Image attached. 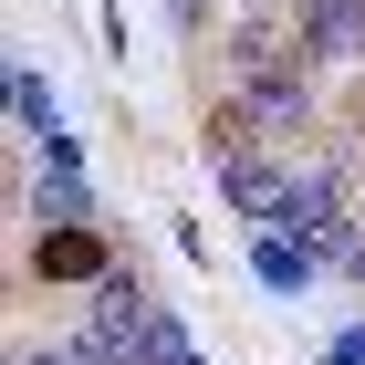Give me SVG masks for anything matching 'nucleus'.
I'll return each mask as SVG.
<instances>
[{"instance_id":"nucleus-9","label":"nucleus","mask_w":365,"mask_h":365,"mask_svg":"<svg viewBox=\"0 0 365 365\" xmlns=\"http://www.w3.org/2000/svg\"><path fill=\"white\" fill-rule=\"evenodd\" d=\"M334 365H365V324H344V334H334Z\"/></svg>"},{"instance_id":"nucleus-1","label":"nucleus","mask_w":365,"mask_h":365,"mask_svg":"<svg viewBox=\"0 0 365 365\" xmlns=\"http://www.w3.org/2000/svg\"><path fill=\"white\" fill-rule=\"evenodd\" d=\"M146 324H157V303H146L125 272H115V282H94L84 334H73V365H146Z\"/></svg>"},{"instance_id":"nucleus-3","label":"nucleus","mask_w":365,"mask_h":365,"mask_svg":"<svg viewBox=\"0 0 365 365\" xmlns=\"http://www.w3.org/2000/svg\"><path fill=\"white\" fill-rule=\"evenodd\" d=\"M31 272L42 282H115V251H105V230H42Z\"/></svg>"},{"instance_id":"nucleus-8","label":"nucleus","mask_w":365,"mask_h":365,"mask_svg":"<svg viewBox=\"0 0 365 365\" xmlns=\"http://www.w3.org/2000/svg\"><path fill=\"white\" fill-rule=\"evenodd\" d=\"M11 115H21V125H31L42 146L63 136V115H53V84H42V73H11Z\"/></svg>"},{"instance_id":"nucleus-10","label":"nucleus","mask_w":365,"mask_h":365,"mask_svg":"<svg viewBox=\"0 0 365 365\" xmlns=\"http://www.w3.org/2000/svg\"><path fill=\"white\" fill-rule=\"evenodd\" d=\"M11 365H73V355H53V344H42V355H11Z\"/></svg>"},{"instance_id":"nucleus-5","label":"nucleus","mask_w":365,"mask_h":365,"mask_svg":"<svg viewBox=\"0 0 365 365\" xmlns=\"http://www.w3.org/2000/svg\"><path fill=\"white\" fill-rule=\"evenodd\" d=\"M261 136H272V125L251 115V94H230V105H209V115H198V146H209L220 168H240V157H261Z\"/></svg>"},{"instance_id":"nucleus-7","label":"nucleus","mask_w":365,"mask_h":365,"mask_svg":"<svg viewBox=\"0 0 365 365\" xmlns=\"http://www.w3.org/2000/svg\"><path fill=\"white\" fill-rule=\"evenodd\" d=\"M261 282H272V292H303V282H313V251H303V240H282V230H261Z\"/></svg>"},{"instance_id":"nucleus-6","label":"nucleus","mask_w":365,"mask_h":365,"mask_svg":"<svg viewBox=\"0 0 365 365\" xmlns=\"http://www.w3.org/2000/svg\"><path fill=\"white\" fill-rule=\"evenodd\" d=\"M31 220H53V230H94V188H84V178H42V188H31Z\"/></svg>"},{"instance_id":"nucleus-4","label":"nucleus","mask_w":365,"mask_h":365,"mask_svg":"<svg viewBox=\"0 0 365 365\" xmlns=\"http://www.w3.org/2000/svg\"><path fill=\"white\" fill-rule=\"evenodd\" d=\"M220 198L240 209V220L272 230L282 220V198H292V168H272V157H240V168H220Z\"/></svg>"},{"instance_id":"nucleus-2","label":"nucleus","mask_w":365,"mask_h":365,"mask_svg":"<svg viewBox=\"0 0 365 365\" xmlns=\"http://www.w3.org/2000/svg\"><path fill=\"white\" fill-rule=\"evenodd\" d=\"M292 53L303 63H365V0H292Z\"/></svg>"}]
</instances>
